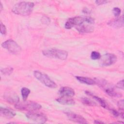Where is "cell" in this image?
<instances>
[{
  "label": "cell",
  "instance_id": "cell-1",
  "mask_svg": "<svg viewBox=\"0 0 124 124\" xmlns=\"http://www.w3.org/2000/svg\"><path fill=\"white\" fill-rule=\"evenodd\" d=\"M34 4L29 1H21L16 4L12 8V12L18 15L27 16L32 12Z\"/></svg>",
  "mask_w": 124,
  "mask_h": 124
},
{
  "label": "cell",
  "instance_id": "cell-2",
  "mask_svg": "<svg viewBox=\"0 0 124 124\" xmlns=\"http://www.w3.org/2000/svg\"><path fill=\"white\" fill-rule=\"evenodd\" d=\"M95 84L101 88L107 94L112 97L121 96L122 94L115 91L113 85L108 83L107 81L102 78H94Z\"/></svg>",
  "mask_w": 124,
  "mask_h": 124
},
{
  "label": "cell",
  "instance_id": "cell-3",
  "mask_svg": "<svg viewBox=\"0 0 124 124\" xmlns=\"http://www.w3.org/2000/svg\"><path fill=\"white\" fill-rule=\"evenodd\" d=\"M44 55L50 58L65 60L68 57V53L64 50L57 48H49L42 51Z\"/></svg>",
  "mask_w": 124,
  "mask_h": 124
},
{
  "label": "cell",
  "instance_id": "cell-4",
  "mask_svg": "<svg viewBox=\"0 0 124 124\" xmlns=\"http://www.w3.org/2000/svg\"><path fill=\"white\" fill-rule=\"evenodd\" d=\"M40 104L31 101H23L15 105V108L18 109L28 111V112L38 110L41 108Z\"/></svg>",
  "mask_w": 124,
  "mask_h": 124
},
{
  "label": "cell",
  "instance_id": "cell-5",
  "mask_svg": "<svg viewBox=\"0 0 124 124\" xmlns=\"http://www.w3.org/2000/svg\"><path fill=\"white\" fill-rule=\"evenodd\" d=\"M35 78L44 84L46 86L50 88H55L57 87V84L46 74L41 73L38 71H35L33 72Z\"/></svg>",
  "mask_w": 124,
  "mask_h": 124
},
{
  "label": "cell",
  "instance_id": "cell-6",
  "mask_svg": "<svg viewBox=\"0 0 124 124\" xmlns=\"http://www.w3.org/2000/svg\"><path fill=\"white\" fill-rule=\"evenodd\" d=\"M94 23V19L90 17H85V21L81 25L77 26L76 30L80 33H88L93 32L94 30L93 25Z\"/></svg>",
  "mask_w": 124,
  "mask_h": 124
},
{
  "label": "cell",
  "instance_id": "cell-7",
  "mask_svg": "<svg viewBox=\"0 0 124 124\" xmlns=\"http://www.w3.org/2000/svg\"><path fill=\"white\" fill-rule=\"evenodd\" d=\"M3 48L7 50L10 53L14 54H17L21 51V47L13 40L9 39L3 42L1 44Z\"/></svg>",
  "mask_w": 124,
  "mask_h": 124
},
{
  "label": "cell",
  "instance_id": "cell-8",
  "mask_svg": "<svg viewBox=\"0 0 124 124\" xmlns=\"http://www.w3.org/2000/svg\"><path fill=\"white\" fill-rule=\"evenodd\" d=\"M99 63L102 66H108L114 64L117 61V56L112 53H106L101 56Z\"/></svg>",
  "mask_w": 124,
  "mask_h": 124
},
{
  "label": "cell",
  "instance_id": "cell-9",
  "mask_svg": "<svg viewBox=\"0 0 124 124\" xmlns=\"http://www.w3.org/2000/svg\"><path fill=\"white\" fill-rule=\"evenodd\" d=\"M26 116L28 119L38 124H44L47 120L44 114L34 111L28 112L26 114Z\"/></svg>",
  "mask_w": 124,
  "mask_h": 124
},
{
  "label": "cell",
  "instance_id": "cell-10",
  "mask_svg": "<svg viewBox=\"0 0 124 124\" xmlns=\"http://www.w3.org/2000/svg\"><path fill=\"white\" fill-rule=\"evenodd\" d=\"M85 17L75 16L69 18L65 24V28L67 29H70L74 27H77L84 22Z\"/></svg>",
  "mask_w": 124,
  "mask_h": 124
},
{
  "label": "cell",
  "instance_id": "cell-11",
  "mask_svg": "<svg viewBox=\"0 0 124 124\" xmlns=\"http://www.w3.org/2000/svg\"><path fill=\"white\" fill-rule=\"evenodd\" d=\"M64 113L66 114L68 119L71 121L79 123V124H87L88 123L86 119L81 115L76 114L71 111H65Z\"/></svg>",
  "mask_w": 124,
  "mask_h": 124
},
{
  "label": "cell",
  "instance_id": "cell-12",
  "mask_svg": "<svg viewBox=\"0 0 124 124\" xmlns=\"http://www.w3.org/2000/svg\"><path fill=\"white\" fill-rule=\"evenodd\" d=\"M3 98L8 103L15 105L17 104L19 102V98L18 95L15 93L12 92L4 93Z\"/></svg>",
  "mask_w": 124,
  "mask_h": 124
},
{
  "label": "cell",
  "instance_id": "cell-13",
  "mask_svg": "<svg viewBox=\"0 0 124 124\" xmlns=\"http://www.w3.org/2000/svg\"><path fill=\"white\" fill-rule=\"evenodd\" d=\"M59 93L62 97H71L74 96L75 94L74 90L72 88L68 87H62L60 89Z\"/></svg>",
  "mask_w": 124,
  "mask_h": 124
},
{
  "label": "cell",
  "instance_id": "cell-14",
  "mask_svg": "<svg viewBox=\"0 0 124 124\" xmlns=\"http://www.w3.org/2000/svg\"><path fill=\"white\" fill-rule=\"evenodd\" d=\"M108 25L115 28H119L122 27L124 26L123 16L109 21L108 22Z\"/></svg>",
  "mask_w": 124,
  "mask_h": 124
},
{
  "label": "cell",
  "instance_id": "cell-15",
  "mask_svg": "<svg viewBox=\"0 0 124 124\" xmlns=\"http://www.w3.org/2000/svg\"><path fill=\"white\" fill-rule=\"evenodd\" d=\"M0 112L1 115L8 119L12 118L16 115V113L13 110L5 108L0 107Z\"/></svg>",
  "mask_w": 124,
  "mask_h": 124
},
{
  "label": "cell",
  "instance_id": "cell-16",
  "mask_svg": "<svg viewBox=\"0 0 124 124\" xmlns=\"http://www.w3.org/2000/svg\"><path fill=\"white\" fill-rule=\"evenodd\" d=\"M56 101L59 103L64 105H73L75 102L74 99L68 97H62L56 99Z\"/></svg>",
  "mask_w": 124,
  "mask_h": 124
},
{
  "label": "cell",
  "instance_id": "cell-17",
  "mask_svg": "<svg viewBox=\"0 0 124 124\" xmlns=\"http://www.w3.org/2000/svg\"><path fill=\"white\" fill-rule=\"evenodd\" d=\"M76 78L79 82L84 84L87 85H94L95 84V82L94 79L88 77L76 76Z\"/></svg>",
  "mask_w": 124,
  "mask_h": 124
},
{
  "label": "cell",
  "instance_id": "cell-18",
  "mask_svg": "<svg viewBox=\"0 0 124 124\" xmlns=\"http://www.w3.org/2000/svg\"><path fill=\"white\" fill-rule=\"evenodd\" d=\"M85 93H86V94H87V95H88L89 96H92L93 98L95 100H96L100 104V105L104 108H108V105L106 103V102L102 98H100L99 97L94 95V94H93V93L89 92V91H85Z\"/></svg>",
  "mask_w": 124,
  "mask_h": 124
},
{
  "label": "cell",
  "instance_id": "cell-19",
  "mask_svg": "<svg viewBox=\"0 0 124 124\" xmlns=\"http://www.w3.org/2000/svg\"><path fill=\"white\" fill-rule=\"evenodd\" d=\"M30 90L27 88L23 87L21 90V95L23 101H26L29 94L30 93Z\"/></svg>",
  "mask_w": 124,
  "mask_h": 124
},
{
  "label": "cell",
  "instance_id": "cell-20",
  "mask_svg": "<svg viewBox=\"0 0 124 124\" xmlns=\"http://www.w3.org/2000/svg\"><path fill=\"white\" fill-rule=\"evenodd\" d=\"M81 102L86 105L89 106H95L96 105V104L90 99L87 97H82L81 98Z\"/></svg>",
  "mask_w": 124,
  "mask_h": 124
},
{
  "label": "cell",
  "instance_id": "cell-21",
  "mask_svg": "<svg viewBox=\"0 0 124 124\" xmlns=\"http://www.w3.org/2000/svg\"><path fill=\"white\" fill-rule=\"evenodd\" d=\"M14 69L13 68L11 67H8L6 68H4L1 69V73L5 75H9L12 73Z\"/></svg>",
  "mask_w": 124,
  "mask_h": 124
},
{
  "label": "cell",
  "instance_id": "cell-22",
  "mask_svg": "<svg viewBox=\"0 0 124 124\" xmlns=\"http://www.w3.org/2000/svg\"><path fill=\"white\" fill-rule=\"evenodd\" d=\"M118 107L119 108V109L120 110V111H121L120 112V115L121 116L122 118H124V100H120L118 102Z\"/></svg>",
  "mask_w": 124,
  "mask_h": 124
},
{
  "label": "cell",
  "instance_id": "cell-23",
  "mask_svg": "<svg viewBox=\"0 0 124 124\" xmlns=\"http://www.w3.org/2000/svg\"><path fill=\"white\" fill-rule=\"evenodd\" d=\"M101 57L100 54L97 51H94L92 52L91 54V58L92 60H99Z\"/></svg>",
  "mask_w": 124,
  "mask_h": 124
},
{
  "label": "cell",
  "instance_id": "cell-24",
  "mask_svg": "<svg viewBox=\"0 0 124 124\" xmlns=\"http://www.w3.org/2000/svg\"><path fill=\"white\" fill-rule=\"evenodd\" d=\"M113 13L115 17H118L121 12V10L118 7H114L113 10Z\"/></svg>",
  "mask_w": 124,
  "mask_h": 124
},
{
  "label": "cell",
  "instance_id": "cell-25",
  "mask_svg": "<svg viewBox=\"0 0 124 124\" xmlns=\"http://www.w3.org/2000/svg\"><path fill=\"white\" fill-rule=\"evenodd\" d=\"M6 28L5 26L0 22V33L2 35H5L6 34Z\"/></svg>",
  "mask_w": 124,
  "mask_h": 124
},
{
  "label": "cell",
  "instance_id": "cell-26",
  "mask_svg": "<svg viewBox=\"0 0 124 124\" xmlns=\"http://www.w3.org/2000/svg\"><path fill=\"white\" fill-rule=\"evenodd\" d=\"M116 86L117 88L124 90V80L122 79L119 81L116 85Z\"/></svg>",
  "mask_w": 124,
  "mask_h": 124
},
{
  "label": "cell",
  "instance_id": "cell-27",
  "mask_svg": "<svg viewBox=\"0 0 124 124\" xmlns=\"http://www.w3.org/2000/svg\"><path fill=\"white\" fill-rule=\"evenodd\" d=\"M108 1L107 0H96L95 2L96 3V4L97 5H102L107 3Z\"/></svg>",
  "mask_w": 124,
  "mask_h": 124
},
{
  "label": "cell",
  "instance_id": "cell-28",
  "mask_svg": "<svg viewBox=\"0 0 124 124\" xmlns=\"http://www.w3.org/2000/svg\"><path fill=\"white\" fill-rule=\"evenodd\" d=\"M110 111L111 112V113L113 114V115L116 117H117L118 116H119V112L115 109H110Z\"/></svg>",
  "mask_w": 124,
  "mask_h": 124
},
{
  "label": "cell",
  "instance_id": "cell-29",
  "mask_svg": "<svg viewBox=\"0 0 124 124\" xmlns=\"http://www.w3.org/2000/svg\"><path fill=\"white\" fill-rule=\"evenodd\" d=\"M83 12L84 13H88V14H89V11L88 10L87 8H84V9L83 10Z\"/></svg>",
  "mask_w": 124,
  "mask_h": 124
},
{
  "label": "cell",
  "instance_id": "cell-30",
  "mask_svg": "<svg viewBox=\"0 0 124 124\" xmlns=\"http://www.w3.org/2000/svg\"><path fill=\"white\" fill-rule=\"evenodd\" d=\"M94 124H104V123L103 122H101L99 120H95L94 122Z\"/></svg>",
  "mask_w": 124,
  "mask_h": 124
},
{
  "label": "cell",
  "instance_id": "cell-31",
  "mask_svg": "<svg viewBox=\"0 0 124 124\" xmlns=\"http://www.w3.org/2000/svg\"><path fill=\"white\" fill-rule=\"evenodd\" d=\"M0 11H1V10H2V3H1V2H0Z\"/></svg>",
  "mask_w": 124,
  "mask_h": 124
}]
</instances>
